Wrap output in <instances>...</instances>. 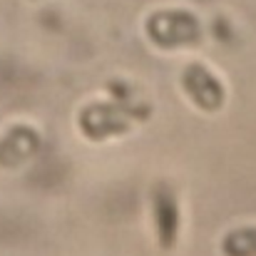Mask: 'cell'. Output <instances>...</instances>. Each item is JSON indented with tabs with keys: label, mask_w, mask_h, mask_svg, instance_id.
I'll return each mask as SVG.
<instances>
[{
	"label": "cell",
	"mask_w": 256,
	"mask_h": 256,
	"mask_svg": "<svg viewBox=\"0 0 256 256\" xmlns=\"http://www.w3.org/2000/svg\"><path fill=\"white\" fill-rule=\"evenodd\" d=\"M182 87L189 97V102L204 112H216L224 107L226 92L224 85L204 68V65H189L182 72Z\"/></svg>",
	"instance_id": "cell-1"
},
{
	"label": "cell",
	"mask_w": 256,
	"mask_h": 256,
	"mask_svg": "<svg viewBox=\"0 0 256 256\" xmlns=\"http://www.w3.org/2000/svg\"><path fill=\"white\" fill-rule=\"evenodd\" d=\"M127 124V112L114 104H87L80 112V130L94 142L124 132Z\"/></svg>",
	"instance_id": "cell-2"
},
{
	"label": "cell",
	"mask_w": 256,
	"mask_h": 256,
	"mask_svg": "<svg viewBox=\"0 0 256 256\" xmlns=\"http://www.w3.org/2000/svg\"><path fill=\"white\" fill-rule=\"evenodd\" d=\"M152 216H154L160 246L172 249L179 236V204H176V194L167 184H157L152 192Z\"/></svg>",
	"instance_id": "cell-3"
},
{
	"label": "cell",
	"mask_w": 256,
	"mask_h": 256,
	"mask_svg": "<svg viewBox=\"0 0 256 256\" xmlns=\"http://www.w3.org/2000/svg\"><path fill=\"white\" fill-rule=\"evenodd\" d=\"M38 144H40V137L32 127H25V124L10 127L0 137V167L15 170L25 164L38 152Z\"/></svg>",
	"instance_id": "cell-4"
},
{
	"label": "cell",
	"mask_w": 256,
	"mask_h": 256,
	"mask_svg": "<svg viewBox=\"0 0 256 256\" xmlns=\"http://www.w3.org/2000/svg\"><path fill=\"white\" fill-rule=\"evenodd\" d=\"M222 254L224 256H256V226L232 229L222 239Z\"/></svg>",
	"instance_id": "cell-5"
}]
</instances>
